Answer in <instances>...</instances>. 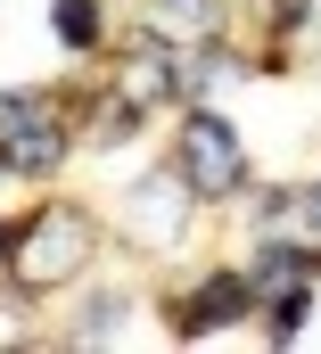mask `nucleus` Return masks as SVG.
I'll use <instances>...</instances> for the list:
<instances>
[{"label": "nucleus", "instance_id": "obj_4", "mask_svg": "<svg viewBox=\"0 0 321 354\" xmlns=\"http://www.w3.org/2000/svg\"><path fill=\"white\" fill-rule=\"evenodd\" d=\"M173 83H181V50H165L157 33H140V41L116 58V99H124V107H165Z\"/></svg>", "mask_w": 321, "mask_h": 354}, {"label": "nucleus", "instance_id": "obj_7", "mask_svg": "<svg viewBox=\"0 0 321 354\" xmlns=\"http://www.w3.org/2000/svg\"><path fill=\"white\" fill-rule=\"evenodd\" d=\"M58 33H66L75 50H91V41H99V8H91V0H58Z\"/></svg>", "mask_w": 321, "mask_h": 354}, {"label": "nucleus", "instance_id": "obj_2", "mask_svg": "<svg viewBox=\"0 0 321 354\" xmlns=\"http://www.w3.org/2000/svg\"><path fill=\"white\" fill-rule=\"evenodd\" d=\"M181 181L198 189V198H231L247 181V157H239V132L223 124V115H181Z\"/></svg>", "mask_w": 321, "mask_h": 354}, {"label": "nucleus", "instance_id": "obj_1", "mask_svg": "<svg viewBox=\"0 0 321 354\" xmlns=\"http://www.w3.org/2000/svg\"><path fill=\"white\" fill-rule=\"evenodd\" d=\"M17 239H25V248H17L8 264H17L25 288H58V280H75V272L91 264V214H75V206H42Z\"/></svg>", "mask_w": 321, "mask_h": 354}, {"label": "nucleus", "instance_id": "obj_6", "mask_svg": "<svg viewBox=\"0 0 321 354\" xmlns=\"http://www.w3.org/2000/svg\"><path fill=\"white\" fill-rule=\"evenodd\" d=\"M247 297H255V288H247L239 272H223V280H206V288H198V297L181 305V330H190V338H206V330H223V322H239V313H247Z\"/></svg>", "mask_w": 321, "mask_h": 354}, {"label": "nucleus", "instance_id": "obj_3", "mask_svg": "<svg viewBox=\"0 0 321 354\" xmlns=\"http://www.w3.org/2000/svg\"><path fill=\"white\" fill-rule=\"evenodd\" d=\"M58 149H66V140H58L50 107H42L33 91H8V99H0V165L33 181V174H50V165H58Z\"/></svg>", "mask_w": 321, "mask_h": 354}, {"label": "nucleus", "instance_id": "obj_5", "mask_svg": "<svg viewBox=\"0 0 321 354\" xmlns=\"http://www.w3.org/2000/svg\"><path fill=\"white\" fill-rule=\"evenodd\" d=\"M181 214H190V181L181 174H149V181H132V198H124V223L140 239H157V248H173Z\"/></svg>", "mask_w": 321, "mask_h": 354}, {"label": "nucleus", "instance_id": "obj_9", "mask_svg": "<svg viewBox=\"0 0 321 354\" xmlns=\"http://www.w3.org/2000/svg\"><path fill=\"white\" fill-rule=\"evenodd\" d=\"M0 248H8V231H0Z\"/></svg>", "mask_w": 321, "mask_h": 354}, {"label": "nucleus", "instance_id": "obj_8", "mask_svg": "<svg viewBox=\"0 0 321 354\" xmlns=\"http://www.w3.org/2000/svg\"><path fill=\"white\" fill-rule=\"evenodd\" d=\"M132 115H140V107H124V99H116V107H107V115L91 124V140H99V149H116V140H132Z\"/></svg>", "mask_w": 321, "mask_h": 354}]
</instances>
